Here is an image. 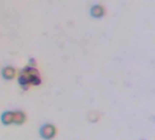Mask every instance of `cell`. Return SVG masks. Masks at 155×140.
<instances>
[{
	"label": "cell",
	"instance_id": "cell-1",
	"mask_svg": "<svg viewBox=\"0 0 155 140\" xmlns=\"http://www.w3.org/2000/svg\"><path fill=\"white\" fill-rule=\"evenodd\" d=\"M41 134L45 138H50L54 134V128L51 125H45L41 129Z\"/></svg>",
	"mask_w": 155,
	"mask_h": 140
},
{
	"label": "cell",
	"instance_id": "cell-2",
	"mask_svg": "<svg viewBox=\"0 0 155 140\" xmlns=\"http://www.w3.org/2000/svg\"><path fill=\"white\" fill-rule=\"evenodd\" d=\"M3 75L5 78H12L15 75V71L12 67H5L3 71Z\"/></svg>",
	"mask_w": 155,
	"mask_h": 140
},
{
	"label": "cell",
	"instance_id": "cell-3",
	"mask_svg": "<svg viewBox=\"0 0 155 140\" xmlns=\"http://www.w3.org/2000/svg\"><path fill=\"white\" fill-rule=\"evenodd\" d=\"M2 120H3V122L5 124H9L10 122L13 121V113H11V112H5L3 115Z\"/></svg>",
	"mask_w": 155,
	"mask_h": 140
},
{
	"label": "cell",
	"instance_id": "cell-4",
	"mask_svg": "<svg viewBox=\"0 0 155 140\" xmlns=\"http://www.w3.org/2000/svg\"><path fill=\"white\" fill-rule=\"evenodd\" d=\"M13 120L16 123H21L24 120V115L21 112L13 113Z\"/></svg>",
	"mask_w": 155,
	"mask_h": 140
},
{
	"label": "cell",
	"instance_id": "cell-5",
	"mask_svg": "<svg viewBox=\"0 0 155 140\" xmlns=\"http://www.w3.org/2000/svg\"><path fill=\"white\" fill-rule=\"evenodd\" d=\"M92 14L94 15V16H99V15H102L103 14V8L100 6V5H97V6H94L93 9H92Z\"/></svg>",
	"mask_w": 155,
	"mask_h": 140
}]
</instances>
